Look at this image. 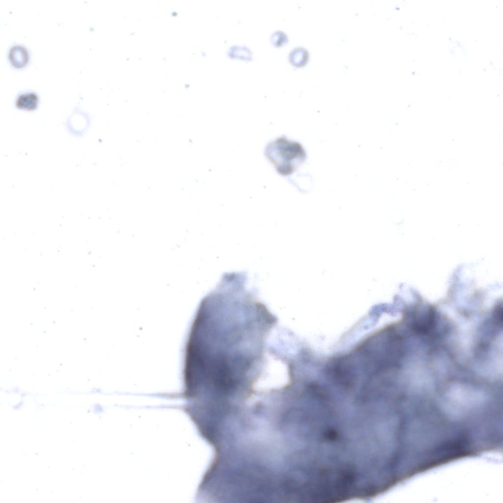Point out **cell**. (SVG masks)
<instances>
[{
    "label": "cell",
    "instance_id": "obj_4",
    "mask_svg": "<svg viewBox=\"0 0 503 503\" xmlns=\"http://www.w3.org/2000/svg\"><path fill=\"white\" fill-rule=\"evenodd\" d=\"M38 97L33 93L23 94L16 100V106L20 109L33 110L37 106Z\"/></svg>",
    "mask_w": 503,
    "mask_h": 503
},
{
    "label": "cell",
    "instance_id": "obj_3",
    "mask_svg": "<svg viewBox=\"0 0 503 503\" xmlns=\"http://www.w3.org/2000/svg\"><path fill=\"white\" fill-rule=\"evenodd\" d=\"M9 58L11 63L16 67L24 66L28 61V53L26 49L19 46L11 48L9 53Z\"/></svg>",
    "mask_w": 503,
    "mask_h": 503
},
{
    "label": "cell",
    "instance_id": "obj_7",
    "mask_svg": "<svg viewBox=\"0 0 503 503\" xmlns=\"http://www.w3.org/2000/svg\"><path fill=\"white\" fill-rule=\"evenodd\" d=\"M271 41L274 46L279 47L286 43L287 37L286 34L282 31H276L272 34Z\"/></svg>",
    "mask_w": 503,
    "mask_h": 503
},
{
    "label": "cell",
    "instance_id": "obj_6",
    "mask_svg": "<svg viewBox=\"0 0 503 503\" xmlns=\"http://www.w3.org/2000/svg\"><path fill=\"white\" fill-rule=\"evenodd\" d=\"M230 56L232 57H239L243 59H250L251 58V53L246 47H235L231 48L229 52Z\"/></svg>",
    "mask_w": 503,
    "mask_h": 503
},
{
    "label": "cell",
    "instance_id": "obj_5",
    "mask_svg": "<svg viewBox=\"0 0 503 503\" xmlns=\"http://www.w3.org/2000/svg\"><path fill=\"white\" fill-rule=\"evenodd\" d=\"M308 56V52L305 49L298 47L294 49L291 52L290 61L295 66H301L306 63Z\"/></svg>",
    "mask_w": 503,
    "mask_h": 503
},
{
    "label": "cell",
    "instance_id": "obj_2",
    "mask_svg": "<svg viewBox=\"0 0 503 503\" xmlns=\"http://www.w3.org/2000/svg\"><path fill=\"white\" fill-rule=\"evenodd\" d=\"M265 155L282 175L293 174L307 157L303 146L297 141L281 137L269 143Z\"/></svg>",
    "mask_w": 503,
    "mask_h": 503
},
{
    "label": "cell",
    "instance_id": "obj_8",
    "mask_svg": "<svg viewBox=\"0 0 503 503\" xmlns=\"http://www.w3.org/2000/svg\"><path fill=\"white\" fill-rule=\"evenodd\" d=\"M292 378H293V377H292ZM288 382H289V381H288ZM287 382H286V383H287ZM283 383H285V382H283Z\"/></svg>",
    "mask_w": 503,
    "mask_h": 503
},
{
    "label": "cell",
    "instance_id": "obj_1",
    "mask_svg": "<svg viewBox=\"0 0 503 503\" xmlns=\"http://www.w3.org/2000/svg\"><path fill=\"white\" fill-rule=\"evenodd\" d=\"M336 389L309 382L290 409L297 475L306 498L314 503L381 494L399 446L400 411L391 399L363 388Z\"/></svg>",
    "mask_w": 503,
    "mask_h": 503
}]
</instances>
